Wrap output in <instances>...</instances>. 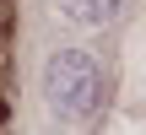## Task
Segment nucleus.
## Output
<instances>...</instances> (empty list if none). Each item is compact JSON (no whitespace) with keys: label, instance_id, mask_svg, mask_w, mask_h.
<instances>
[{"label":"nucleus","instance_id":"nucleus-1","mask_svg":"<svg viewBox=\"0 0 146 135\" xmlns=\"http://www.w3.org/2000/svg\"><path fill=\"white\" fill-rule=\"evenodd\" d=\"M43 97L60 119H92L103 103V65L87 49H54L43 65Z\"/></svg>","mask_w":146,"mask_h":135},{"label":"nucleus","instance_id":"nucleus-2","mask_svg":"<svg viewBox=\"0 0 146 135\" xmlns=\"http://www.w3.org/2000/svg\"><path fill=\"white\" fill-rule=\"evenodd\" d=\"M76 27H108V22H119V11H125V0H54Z\"/></svg>","mask_w":146,"mask_h":135},{"label":"nucleus","instance_id":"nucleus-3","mask_svg":"<svg viewBox=\"0 0 146 135\" xmlns=\"http://www.w3.org/2000/svg\"><path fill=\"white\" fill-rule=\"evenodd\" d=\"M5 32H11V0H0V49H5Z\"/></svg>","mask_w":146,"mask_h":135}]
</instances>
